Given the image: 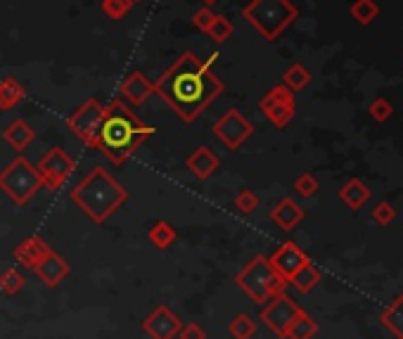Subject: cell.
Returning a JSON list of instances; mask_svg holds the SVG:
<instances>
[{
  "mask_svg": "<svg viewBox=\"0 0 403 339\" xmlns=\"http://www.w3.org/2000/svg\"><path fill=\"white\" fill-rule=\"evenodd\" d=\"M216 55L201 62L195 53H183L154 84V93L181 116L192 123L223 93L221 79L212 71Z\"/></svg>",
  "mask_w": 403,
  "mask_h": 339,
  "instance_id": "6da1fadb",
  "label": "cell"
},
{
  "mask_svg": "<svg viewBox=\"0 0 403 339\" xmlns=\"http://www.w3.org/2000/svg\"><path fill=\"white\" fill-rule=\"evenodd\" d=\"M156 131L138 119L136 114L126 107L124 100H111L104 105V116L98 136V150L107 157L114 166L126 164V159L154 136Z\"/></svg>",
  "mask_w": 403,
  "mask_h": 339,
  "instance_id": "7a4b0ae2",
  "label": "cell"
},
{
  "mask_svg": "<svg viewBox=\"0 0 403 339\" xmlns=\"http://www.w3.org/2000/svg\"><path fill=\"white\" fill-rule=\"evenodd\" d=\"M69 200L86 213L93 223H107L116 209L129 200V190L119 183L104 166H93L86 178L69 190Z\"/></svg>",
  "mask_w": 403,
  "mask_h": 339,
  "instance_id": "3957f363",
  "label": "cell"
},
{
  "mask_svg": "<svg viewBox=\"0 0 403 339\" xmlns=\"http://www.w3.org/2000/svg\"><path fill=\"white\" fill-rule=\"evenodd\" d=\"M235 285L247 294L254 304L264 306L271 297L285 292L287 280L278 275V270L271 266L268 256H254L247 266H242L237 270Z\"/></svg>",
  "mask_w": 403,
  "mask_h": 339,
  "instance_id": "277c9868",
  "label": "cell"
},
{
  "mask_svg": "<svg viewBox=\"0 0 403 339\" xmlns=\"http://www.w3.org/2000/svg\"><path fill=\"white\" fill-rule=\"evenodd\" d=\"M242 17L264 36L275 41L292 21L299 17V10L289 0H249L242 7Z\"/></svg>",
  "mask_w": 403,
  "mask_h": 339,
  "instance_id": "5b68a950",
  "label": "cell"
},
{
  "mask_svg": "<svg viewBox=\"0 0 403 339\" xmlns=\"http://www.w3.org/2000/svg\"><path fill=\"white\" fill-rule=\"evenodd\" d=\"M41 188H43V181L39 176V168L26 157H14L10 164L0 171V190L19 206L31 202Z\"/></svg>",
  "mask_w": 403,
  "mask_h": 339,
  "instance_id": "8992f818",
  "label": "cell"
},
{
  "mask_svg": "<svg viewBox=\"0 0 403 339\" xmlns=\"http://www.w3.org/2000/svg\"><path fill=\"white\" fill-rule=\"evenodd\" d=\"M102 116H104V105L98 98H88L76 112L69 116L66 126L81 143L91 150H98V136L102 126Z\"/></svg>",
  "mask_w": 403,
  "mask_h": 339,
  "instance_id": "52a82bcc",
  "label": "cell"
},
{
  "mask_svg": "<svg viewBox=\"0 0 403 339\" xmlns=\"http://www.w3.org/2000/svg\"><path fill=\"white\" fill-rule=\"evenodd\" d=\"M36 168H39L43 188L50 190V193H55V190L64 188L66 181L71 178L74 168H76V161H74L62 147H50V150L41 157Z\"/></svg>",
  "mask_w": 403,
  "mask_h": 339,
  "instance_id": "ba28073f",
  "label": "cell"
},
{
  "mask_svg": "<svg viewBox=\"0 0 403 339\" xmlns=\"http://www.w3.org/2000/svg\"><path fill=\"white\" fill-rule=\"evenodd\" d=\"M302 311V306L297 304V301L289 297V294L285 292H280V294H275V297H271L264 304V308H261V323L271 330L273 335H278L285 339L287 335V328L292 325V320L299 315Z\"/></svg>",
  "mask_w": 403,
  "mask_h": 339,
  "instance_id": "9c48e42d",
  "label": "cell"
},
{
  "mask_svg": "<svg viewBox=\"0 0 403 339\" xmlns=\"http://www.w3.org/2000/svg\"><path fill=\"white\" fill-rule=\"evenodd\" d=\"M212 131L228 150H240L254 133V123L244 119L240 114V109H228V112L221 114V119L214 123Z\"/></svg>",
  "mask_w": 403,
  "mask_h": 339,
  "instance_id": "30bf717a",
  "label": "cell"
},
{
  "mask_svg": "<svg viewBox=\"0 0 403 339\" xmlns=\"http://www.w3.org/2000/svg\"><path fill=\"white\" fill-rule=\"evenodd\" d=\"M140 328L150 339H176L183 328V320L166 304H159L145 315Z\"/></svg>",
  "mask_w": 403,
  "mask_h": 339,
  "instance_id": "8fae6325",
  "label": "cell"
},
{
  "mask_svg": "<svg viewBox=\"0 0 403 339\" xmlns=\"http://www.w3.org/2000/svg\"><path fill=\"white\" fill-rule=\"evenodd\" d=\"M268 261H271V266L278 270V275L285 278L287 283H289L294 273L302 270L311 259L302 252V247L297 245V242L287 240L285 245H280L278 249H275L273 256H268Z\"/></svg>",
  "mask_w": 403,
  "mask_h": 339,
  "instance_id": "7c38bea8",
  "label": "cell"
},
{
  "mask_svg": "<svg viewBox=\"0 0 403 339\" xmlns=\"http://www.w3.org/2000/svg\"><path fill=\"white\" fill-rule=\"evenodd\" d=\"M69 273H71L69 261H66L64 256H59L52 247H50V252L43 256V259L36 263V268H34V275L39 278L46 287H57L59 283H62V280L69 278Z\"/></svg>",
  "mask_w": 403,
  "mask_h": 339,
  "instance_id": "4fadbf2b",
  "label": "cell"
},
{
  "mask_svg": "<svg viewBox=\"0 0 403 339\" xmlns=\"http://www.w3.org/2000/svg\"><path fill=\"white\" fill-rule=\"evenodd\" d=\"M219 166H221L219 154L207 145H199L197 150L185 159V168H188L197 181H209L216 171H219Z\"/></svg>",
  "mask_w": 403,
  "mask_h": 339,
  "instance_id": "5bb4252c",
  "label": "cell"
},
{
  "mask_svg": "<svg viewBox=\"0 0 403 339\" xmlns=\"http://www.w3.org/2000/svg\"><path fill=\"white\" fill-rule=\"evenodd\" d=\"M119 93L124 95V100L129 102V105L140 107V105H145V100L150 98V95H154V84L143 71H133L121 81Z\"/></svg>",
  "mask_w": 403,
  "mask_h": 339,
  "instance_id": "9a60e30c",
  "label": "cell"
},
{
  "mask_svg": "<svg viewBox=\"0 0 403 339\" xmlns=\"http://www.w3.org/2000/svg\"><path fill=\"white\" fill-rule=\"evenodd\" d=\"M48 252H50V245H48V242L43 240L41 235H31V238L21 240L19 245L12 249V259L17 261L21 268L34 270L36 263H39Z\"/></svg>",
  "mask_w": 403,
  "mask_h": 339,
  "instance_id": "2e32d148",
  "label": "cell"
},
{
  "mask_svg": "<svg viewBox=\"0 0 403 339\" xmlns=\"http://www.w3.org/2000/svg\"><path fill=\"white\" fill-rule=\"evenodd\" d=\"M271 221L280 228V231L289 233L304 221V209L292 200V197H282V200L271 209Z\"/></svg>",
  "mask_w": 403,
  "mask_h": 339,
  "instance_id": "e0dca14e",
  "label": "cell"
},
{
  "mask_svg": "<svg viewBox=\"0 0 403 339\" xmlns=\"http://www.w3.org/2000/svg\"><path fill=\"white\" fill-rule=\"evenodd\" d=\"M259 109L275 128H285L287 123L294 119V112H297L294 102H273L268 98L259 100Z\"/></svg>",
  "mask_w": 403,
  "mask_h": 339,
  "instance_id": "ac0fdd59",
  "label": "cell"
},
{
  "mask_svg": "<svg viewBox=\"0 0 403 339\" xmlns=\"http://www.w3.org/2000/svg\"><path fill=\"white\" fill-rule=\"evenodd\" d=\"M3 140L12 147V150L24 152L26 147L36 140V131L29 126L24 119H14L10 126L3 131Z\"/></svg>",
  "mask_w": 403,
  "mask_h": 339,
  "instance_id": "d6986e66",
  "label": "cell"
},
{
  "mask_svg": "<svg viewBox=\"0 0 403 339\" xmlns=\"http://www.w3.org/2000/svg\"><path fill=\"white\" fill-rule=\"evenodd\" d=\"M339 200L344 202L349 209L356 211L370 200V188L365 186L361 178H349L344 186L339 188Z\"/></svg>",
  "mask_w": 403,
  "mask_h": 339,
  "instance_id": "ffe728a7",
  "label": "cell"
},
{
  "mask_svg": "<svg viewBox=\"0 0 403 339\" xmlns=\"http://www.w3.org/2000/svg\"><path fill=\"white\" fill-rule=\"evenodd\" d=\"M24 86L19 84L14 76H7L5 81H0V109L7 112V109L17 107L21 100H24Z\"/></svg>",
  "mask_w": 403,
  "mask_h": 339,
  "instance_id": "44dd1931",
  "label": "cell"
},
{
  "mask_svg": "<svg viewBox=\"0 0 403 339\" xmlns=\"http://www.w3.org/2000/svg\"><path fill=\"white\" fill-rule=\"evenodd\" d=\"M379 318H382L384 328L389 330V333H392L394 337H397V339H403V294H399V297L394 299L392 304L384 308Z\"/></svg>",
  "mask_w": 403,
  "mask_h": 339,
  "instance_id": "7402d4cb",
  "label": "cell"
},
{
  "mask_svg": "<svg viewBox=\"0 0 403 339\" xmlns=\"http://www.w3.org/2000/svg\"><path fill=\"white\" fill-rule=\"evenodd\" d=\"M176 238H178L176 228L171 226L169 221H164V218L154 221V226L147 231V240H150L156 249H169L176 242Z\"/></svg>",
  "mask_w": 403,
  "mask_h": 339,
  "instance_id": "603a6c76",
  "label": "cell"
},
{
  "mask_svg": "<svg viewBox=\"0 0 403 339\" xmlns=\"http://www.w3.org/2000/svg\"><path fill=\"white\" fill-rule=\"evenodd\" d=\"M318 283H320V270H318L316 266H313L311 261L306 263V266H304L302 270H297L294 275H292V280H289V285H292L299 294H309V292H313V290H316V285H318Z\"/></svg>",
  "mask_w": 403,
  "mask_h": 339,
  "instance_id": "cb8c5ba5",
  "label": "cell"
},
{
  "mask_svg": "<svg viewBox=\"0 0 403 339\" xmlns=\"http://www.w3.org/2000/svg\"><path fill=\"white\" fill-rule=\"evenodd\" d=\"M309 84H311V71L306 69L302 62L289 64V67L285 69V74H282V86H287L292 93L304 91Z\"/></svg>",
  "mask_w": 403,
  "mask_h": 339,
  "instance_id": "d4e9b609",
  "label": "cell"
},
{
  "mask_svg": "<svg viewBox=\"0 0 403 339\" xmlns=\"http://www.w3.org/2000/svg\"><path fill=\"white\" fill-rule=\"evenodd\" d=\"M316 333H318V323L306 311H299V315L292 320V325L287 328L285 339H311Z\"/></svg>",
  "mask_w": 403,
  "mask_h": 339,
  "instance_id": "484cf974",
  "label": "cell"
},
{
  "mask_svg": "<svg viewBox=\"0 0 403 339\" xmlns=\"http://www.w3.org/2000/svg\"><path fill=\"white\" fill-rule=\"evenodd\" d=\"M257 320L252 318L249 313H237L233 320L228 323V335L233 339H252L257 335Z\"/></svg>",
  "mask_w": 403,
  "mask_h": 339,
  "instance_id": "4316f807",
  "label": "cell"
},
{
  "mask_svg": "<svg viewBox=\"0 0 403 339\" xmlns=\"http://www.w3.org/2000/svg\"><path fill=\"white\" fill-rule=\"evenodd\" d=\"M26 285V278L21 275L19 268H7L0 273V292L5 294V297H14V294H19L21 290H24Z\"/></svg>",
  "mask_w": 403,
  "mask_h": 339,
  "instance_id": "83f0119b",
  "label": "cell"
},
{
  "mask_svg": "<svg viewBox=\"0 0 403 339\" xmlns=\"http://www.w3.org/2000/svg\"><path fill=\"white\" fill-rule=\"evenodd\" d=\"M352 17L358 21V24H372L377 17H379V5L375 3V0H356V3L352 5Z\"/></svg>",
  "mask_w": 403,
  "mask_h": 339,
  "instance_id": "f1b7e54d",
  "label": "cell"
},
{
  "mask_svg": "<svg viewBox=\"0 0 403 339\" xmlns=\"http://www.w3.org/2000/svg\"><path fill=\"white\" fill-rule=\"evenodd\" d=\"M233 31H235L233 21H230L228 17H223V14H216L212 26L207 29L209 39H212L214 43H226L230 36H233Z\"/></svg>",
  "mask_w": 403,
  "mask_h": 339,
  "instance_id": "f546056e",
  "label": "cell"
},
{
  "mask_svg": "<svg viewBox=\"0 0 403 339\" xmlns=\"http://www.w3.org/2000/svg\"><path fill=\"white\" fill-rule=\"evenodd\" d=\"M233 206L240 213H254L259 209V195L254 193V190H249V188H242L240 193L235 195Z\"/></svg>",
  "mask_w": 403,
  "mask_h": 339,
  "instance_id": "4dcf8cb0",
  "label": "cell"
},
{
  "mask_svg": "<svg viewBox=\"0 0 403 339\" xmlns=\"http://www.w3.org/2000/svg\"><path fill=\"white\" fill-rule=\"evenodd\" d=\"M318 188H320V183L318 178L313 173H302V176H297V181H294V190H297V195L302 197V200H309V197H313L318 193Z\"/></svg>",
  "mask_w": 403,
  "mask_h": 339,
  "instance_id": "1f68e13d",
  "label": "cell"
},
{
  "mask_svg": "<svg viewBox=\"0 0 403 339\" xmlns=\"http://www.w3.org/2000/svg\"><path fill=\"white\" fill-rule=\"evenodd\" d=\"M368 112H370V116L375 121L384 123V121H389L392 116H394V105L387 98H375L368 105Z\"/></svg>",
  "mask_w": 403,
  "mask_h": 339,
  "instance_id": "d6a6232c",
  "label": "cell"
},
{
  "mask_svg": "<svg viewBox=\"0 0 403 339\" xmlns=\"http://www.w3.org/2000/svg\"><path fill=\"white\" fill-rule=\"evenodd\" d=\"M131 7H133L131 0H102V12L114 21L124 19L131 12Z\"/></svg>",
  "mask_w": 403,
  "mask_h": 339,
  "instance_id": "836d02e7",
  "label": "cell"
},
{
  "mask_svg": "<svg viewBox=\"0 0 403 339\" xmlns=\"http://www.w3.org/2000/svg\"><path fill=\"white\" fill-rule=\"evenodd\" d=\"M394 218H397V209H394L389 202H379L375 209H372V221H375L377 226H389Z\"/></svg>",
  "mask_w": 403,
  "mask_h": 339,
  "instance_id": "e575fe53",
  "label": "cell"
},
{
  "mask_svg": "<svg viewBox=\"0 0 403 339\" xmlns=\"http://www.w3.org/2000/svg\"><path fill=\"white\" fill-rule=\"evenodd\" d=\"M216 14L212 12V7H207V5H201L199 10H195V14H192V24H195L199 31H204L207 34V29L212 26V21H214Z\"/></svg>",
  "mask_w": 403,
  "mask_h": 339,
  "instance_id": "d590c367",
  "label": "cell"
},
{
  "mask_svg": "<svg viewBox=\"0 0 403 339\" xmlns=\"http://www.w3.org/2000/svg\"><path fill=\"white\" fill-rule=\"evenodd\" d=\"M176 339H207V333L197 325V323H183L181 333H178Z\"/></svg>",
  "mask_w": 403,
  "mask_h": 339,
  "instance_id": "8d00e7d4",
  "label": "cell"
},
{
  "mask_svg": "<svg viewBox=\"0 0 403 339\" xmlns=\"http://www.w3.org/2000/svg\"><path fill=\"white\" fill-rule=\"evenodd\" d=\"M201 3H204L207 7H212V5H216V3H219V0H201Z\"/></svg>",
  "mask_w": 403,
  "mask_h": 339,
  "instance_id": "74e56055",
  "label": "cell"
},
{
  "mask_svg": "<svg viewBox=\"0 0 403 339\" xmlns=\"http://www.w3.org/2000/svg\"><path fill=\"white\" fill-rule=\"evenodd\" d=\"M131 3H133V5H138V3H143V0H131Z\"/></svg>",
  "mask_w": 403,
  "mask_h": 339,
  "instance_id": "f35d334b",
  "label": "cell"
}]
</instances>
